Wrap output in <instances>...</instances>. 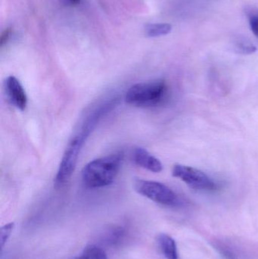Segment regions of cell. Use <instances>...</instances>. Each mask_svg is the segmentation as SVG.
Here are the masks:
<instances>
[{"instance_id": "obj_1", "label": "cell", "mask_w": 258, "mask_h": 259, "mask_svg": "<svg viewBox=\"0 0 258 259\" xmlns=\"http://www.w3.org/2000/svg\"><path fill=\"white\" fill-rule=\"evenodd\" d=\"M123 161V154L115 153L93 160L82 170V182L89 189L102 188L116 179Z\"/></svg>"}, {"instance_id": "obj_2", "label": "cell", "mask_w": 258, "mask_h": 259, "mask_svg": "<svg viewBox=\"0 0 258 259\" xmlns=\"http://www.w3.org/2000/svg\"><path fill=\"white\" fill-rule=\"evenodd\" d=\"M97 124L98 121L93 117L89 115L81 126L80 131L70 140L55 179L56 188L63 187L71 179L75 170L82 147Z\"/></svg>"}, {"instance_id": "obj_3", "label": "cell", "mask_w": 258, "mask_h": 259, "mask_svg": "<svg viewBox=\"0 0 258 259\" xmlns=\"http://www.w3.org/2000/svg\"><path fill=\"white\" fill-rule=\"evenodd\" d=\"M168 86L163 80L142 82L130 87L127 91L125 101L127 104L139 108L159 106L166 100Z\"/></svg>"}, {"instance_id": "obj_4", "label": "cell", "mask_w": 258, "mask_h": 259, "mask_svg": "<svg viewBox=\"0 0 258 259\" xmlns=\"http://www.w3.org/2000/svg\"><path fill=\"white\" fill-rule=\"evenodd\" d=\"M173 176L186 183L191 188L201 191H215L218 185L204 171L183 164H175L173 167Z\"/></svg>"}, {"instance_id": "obj_5", "label": "cell", "mask_w": 258, "mask_h": 259, "mask_svg": "<svg viewBox=\"0 0 258 259\" xmlns=\"http://www.w3.org/2000/svg\"><path fill=\"white\" fill-rule=\"evenodd\" d=\"M134 189L139 194L161 205H173L177 202V195L162 183L136 179L134 182Z\"/></svg>"}, {"instance_id": "obj_6", "label": "cell", "mask_w": 258, "mask_h": 259, "mask_svg": "<svg viewBox=\"0 0 258 259\" xmlns=\"http://www.w3.org/2000/svg\"><path fill=\"white\" fill-rule=\"evenodd\" d=\"M6 90L10 103L19 110H25L27 97L21 82L14 76H10L6 80Z\"/></svg>"}, {"instance_id": "obj_7", "label": "cell", "mask_w": 258, "mask_h": 259, "mask_svg": "<svg viewBox=\"0 0 258 259\" xmlns=\"http://www.w3.org/2000/svg\"><path fill=\"white\" fill-rule=\"evenodd\" d=\"M132 158L135 164L149 171L159 173L163 170V164L160 160L143 148H135L132 153Z\"/></svg>"}, {"instance_id": "obj_8", "label": "cell", "mask_w": 258, "mask_h": 259, "mask_svg": "<svg viewBox=\"0 0 258 259\" xmlns=\"http://www.w3.org/2000/svg\"><path fill=\"white\" fill-rule=\"evenodd\" d=\"M158 243L162 253L167 259H178V251L175 240L168 234H162L158 237Z\"/></svg>"}, {"instance_id": "obj_9", "label": "cell", "mask_w": 258, "mask_h": 259, "mask_svg": "<svg viewBox=\"0 0 258 259\" xmlns=\"http://www.w3.org/2000/svg\"><path fill=\"white\" fill-rule=\"evenodd\" d=\"M172 26L168 23L148 24L145 27V35L148 37H159L171 33Z\"/></svg>"}, {"instance_id": "obj_10", "label": "cell", "mask_w": 258, "mask_h": 259, "mask_svg": "<svg viewBox=\"0 0 258 259\" xmlns=\"http://www.w3.org/2000/svg\"><path fill=\"white\" fill-rule=\"evenodd\" d=\"M234 47L238 53L242 54H252L255 53L257 48L255 46L245 37H239L235 40Z\"/></svg>"}, {"instance_id": "obj_11", "label": "cell", "mask_w": 258, "mask_h": 259, "mask_svg": "<svg viewBox=\"0 0 258 259\" xmlns=\"http://www.w3.org/2000/svg\"><path fill=\"white\" fill-rule=\"evenodd\" d=\"M75 259H108L106 252L96 246L86 248L83 253Z\"/></svg>"}, {"instance_id": "obj_12", "label": "cell", "mask_w": 258, "mask_h": 259, "mask_svg": "<svg viewBox=\"0 0 258 259\" xmlns=\"http://www.w3.org/2000/svg\"><path fill=\"white\" fill-rule=\"evenodd\" d=\"M14 227H15V224L12 222V223H9L4 225L0 229V243H1L2 249H3L4 245L6 244L8 239L10 237L11 234L13 231Z\"/></svg>"}, {"instance_id": "obj_13", "label": "cell", "mask_w": 258, "mask_h": 259, "mask_svg": "<svg viewBox=\"0 0 258 259\" xmlns=\"http://www.w3.org/2000/svg\"><path fill=\"white\" fill-rule=\"evenodd\" d=\"M251 31L258 37V11L256 9H249L247 12Z\"/></svg>"}, {"instance_id": "obj_14", "label": "cell", "mask_w": 258, "mask_h": 259, "mask_svg": "<svg viewBox=\"0 0 258 259\" xmlns=\"http://www.w3.org/2000/svg\"><path fill=\"white\" fill-rule=\"evenodd\" d=\"M12 28L11 27H7L5 29L4 31L2 33L1 37H0V47H3L5 44H7L10 38L11 34H12Z\"/></svg>"}, {"instance_id": "obj_15", "label": "cell", "mask_w": 258, "mask_h": 259, "mask_svg": "<svg viewBox=\"0 0 258 259\" xmlns=\"http://www.w3.org/2000/svg\"><path fill=\"white\" fill-rule=\"evenodd\" d=\"M71 2V4L73 5H79L80 3V0H69Z\"/></svg>"}]
</instances>
